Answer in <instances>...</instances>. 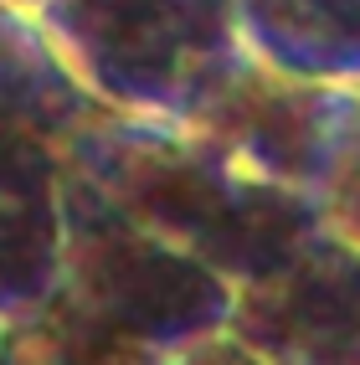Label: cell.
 Returning <instances> with one entry per match:
<instances>
[{"mask_svg":"<svg viewBox=\"0 0 360 365\" xmlns=\"http://www.w3.org/2000/svg\"><path fill=\"white\" fill-rule=\"evenodd\" d=\"M62 155L134 222L201 257L227 283L273 267L319 222L309 190L262 175L180 118L93 108L62 139Z\"/></svg>","mask_w":360,"mask_h":365,"instance_id":"1","label":"cell"},{"mask_svg":"<svg viewBox=\"0 0 360 365\" xmlns=\"http://www.w3.org/2000/svg\"><path fill=\"white\" fill-rule=\"evenodd\" d=\"M57 288L129 345H144L155 365H170L180 345L222 329L232 314V283L216 267L134 222L67 155Z\"/></svg>","mask_w":360,"mask_h":365,"instance_id":"2","label":"cell"},{"mask_svg":"<svg viewBox=\"0 0 360 365\" xmlns=\"http://www.w3.org/2000/svg\"><path fill=\"white\" fill-rule=\"evenodd\" d=\"M57 57L98 108L185 118L237 36L232 0H36Z\"/></svg>","mask_w":360,"mask_h":365,"instance_id":"3","label":"cell"},{"mask_svg":"<svg viewBox=\"0 0 360 365\" xmlns=\"http://www.w3.org/2000/svg\"><path fill=\"white\" fill-rule=\"evenodd\" d=\"M227 329L262 365H360V242L319 216L273 267L232 283Z\"/></svg>","mask_w":360,"mask_h":365,"instance_id":"4","label":"cell"},{"mask_svg":"<svg viewBox=\"0 0 360 365\" xmlns=\"http://www.w3.org/2000/svg\"><path fill=\"white\" fill-rule=\"evenodd\" d=\"M329 103H334V83L294 78L247 46H237L211 72V83L185 108L180 124L201 129L206 139H216L222 150H232L262 175L309 190L324 165Z\"/></svg>","mask_w":360,"mask_h":365,"instance_id":"5","label":"cell"},{"mask_svg":"<svg viewBox=\"0 0 360 365\" xmlns=\"http://www.w3.org/2000/svg\"><path fill=\"white\" fill-rule=\"evenodd\" d=\"M62 262V144L0 134V324L57 288Z\"/></svg>","mask_w":360,"mask_h":365,"instance_id":"6","label":"cell"},{"mask_svg":"<svg viewBox=\"0 0 360 365\" xmlns=\"http://www.w3.org/2000/svg\"><path fill=\"white\" fill-rule=\"evenodd\" d=\"M247 52L309 83H360V0H232Z\"/></svg>","mask_w":360,"mask_h":365,"instance_id":"7","label":"cell"},{"mask_svg":"<svg viewBox=\"0 0 360 365\" xmlns=\"http://www.w3.org/2000/svg\"><path fill=\"white\" fill-rule=\"evenodd\" d=\"M98 108L57 57L31 6L0 0V134H36L62 144Z\"/></svg>","mask_w":360,"mask_h":365,"instance_id":"8","label":"cell"},{"mask_svg":"<svg viewBox=\"0 0 360 365\" xmlns=\"http://www.w3.org/2000/svg\"><path fill=\"white\" fill-rule=\"evenodd\" d=\"M0 365H155V355L52 288L41 304L0 324Z\"/></svg>","mask_w":360,"mask_h":365,"instance_id":"9","label":"cell"},{"mask_svg":"<svg viewBox=\"0 0 360 365\" xmlns=\"http://www.w3.org/2000/svg\"><path fill=\"white\" fill-rule=\"evenodd\" d=\"M319 216L360 242V83H340L329 103L324 165L309 185Z\"/></svg>","mask_w":360,"mask_h":365,"instance_id":"10","label":"cell"},{"mask_svg":"<svg viewBox=\"0 0 360 365\" xmlns=\"http://www.w3.org/2000/svg\"><path fill=\"white\" fill-rule=\"evenodd\" d=\"M170 365H262V355L252 345H242V339L222 324V329H211L201 339H190V345H180L170 355Z\"/></svg>","mask_w":360,"mask_h":365,"instance_id":"11","label":"cell"},{"mask_svg":"<svg viewBox=\"0 0 360 365\" xmlns=\"http://www.w3.org/2000/svg\"><path fill=\"white\" fill-rule=\"evenodd\" d=\"M16 6H36V0H16Z\"/></svg>","mask_w":360,"mask_h":365,"instance_id":"12","label":"cell"}]
</instances>
